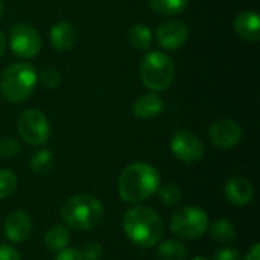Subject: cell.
I'll return each mask as SVG.
<instances>
[{
    "label": "cell",
    "mask_w": 260,
    "mask_h": 260,
    "mask_svg": "<svg viewBox=\"0 0 260 260\" xmlns=\"http://www.w3.org/2000/svg\"><path fill=\"white\" fill-rule=\"evenodd\" d=\"M123 232L126 238L140 248H151L160 244L165 227L157 212L146 206L131 207L123 215Z\"/></svg>",
    "instance_id": "obj_2"
},
{
    "label": "cell",
    "mask_w": 260,
    "mask_h": 260,
    "mask_svg": "<svg viewBox=\"0 0 260 260\" xmlns=\"http://www.w3.org/2000/svg\"><path fill=\"white\" fill-rule=\"evenodd\" d=\"M209 229L207 213L195 206L178 209L171 218V232L184 241L200 239Z\"/></svg>",
    "instance_id": "obj_6"
},
{
    "label": "cell",
    "mask_w": 260,
    "mask_h": 260,
    "mask_svg": "<svg viewBox=\"0 0 260 260\" xmlns=\"http://www.w3.org/2000/svg\"><path fill=\"white\" fill-rule=\"evenodd\" d=\"M187 3L189 0H149V5L154 9V12L161 15L181 14L186 9Z\"/></svg>",
    "instance_id": "obj_21"
},
{
    "label": "cell",
    "mask_w": 260,
    "mask_h": 260,
    "mask_svg": "<svg viewBox=\"0 0 260 260\" xmlns=\"http://www.w3.org/2000/svg\"><path fill=\"white\" fill-rule=\"evenodd\" d=\"M2 14H3V3H2V0H0V18H2Z\"/></svg>",
    "instance_id": "obj_33"
},
{
    "label": "cell",
    "mask_w": 260,
    "mask_h": 260,
    "mask_svg": "<svg viewBox=\"0 0 260 260\" xmlns=\"http://www.w3.org/2000/svg\"><path fill=\"white\" fill-rule=\"evenodd\" d=\"M213 260H241V254L235 248H221L215 253Z\"/></svg>",
    "instance_id": "obj_28"
},
{
    "label": "cell",
    "mask_w": 260,
    "mask_h": 260,
    "mask_svg": "<svg viewBox=\"0 0 260 260\" xmlns=\"http://www.w3.org/2000/svg\"><path fill=\"white\" fill-rule=\"evenodd\" d=\"M61 218L67 227L87 232L101 224L104 218V206L94 195L79 193L62 204Z\"/></svg>",
    "instance_id": "obj_3"
},
{
    "label": "cell",
    "mask_w": 260,
    "mask_h": 260,
    "mask_svg": "<svg viewBox=\"0 0 260 260\" xmlns=\"http://www.w3.org/2000/svg\"><path fill=\"white\" fill-rule=\"evenodd\" d=\"M157 193H158V198L160 201L165 204V206H177L181 203L183 200V192L180 189L178 184L175 183H166V184H160V187L157 189Z\"/></svg>",
    "instance_id": "obj_23"
},
{
    "label": "cell",
    "mask_w": 260,
    "mask_h": 260,
    "mask_svg": "<svg viewBox=\"0 0 260 260\" xmlns=\"http://www.w3.org/2000/svg\"><path fill=\"white\" fill-rule=\"evenodd\" d=\"M128 41L137 50H148L152 44V30L143 23H136L128 30Z\"/></svg>",
    "instance_id": "obj_18"
},
{
    "label": "cell",
    "mask_w": 260,
    "mask_h": 260,
    "mask_svg": "<svg viewBox=\"0 0 260 260\" xmlns=\"http://www.w3.org/2000/svg\"><path fill=\"white\" fill-rule=\"evenodd\" d=\"M9 44L14 55L29 59L34 58L41 49V38L35 27L27 23H18L11 29Z\"/></svg>",
    "instance_id": "obj_8"
},
{
    "label": "cell",
    "mask_w": 260,
    "mask_h": 260,
    "mask_svg": "<svg viewBox=\"0 0 260 260\" xmlns=\"http://www.w3.org/2000/svg\"><path fill=\"white\" fill-rule=\"evenodd\" d=\"M69 242H70V233L69 229L62 224L52 225L44 235V245L50 251H61L69 245Z\"/></svg>",
    "instance_id": "obj_17"
},
{
    "label": "cell",
    "mask_w": 260,
    "mask_h": 260,
    "mask_svg": "<svg viewBox=\"0 0 260 260\" xmlns=\"http://www.w3.org/2000/svg\"><path fill=\"white\" fill-rule=\"evenodd\" d=\"M49 37H50L52 46L56 50H59V52L70 50L75 46V43H76V30L66 20L58 21L56 24H53L52 29H50Z\"/></svg>",
    "instance_id": "obj_15"
},
{
    "label": "cell",
    "mask_w": 260,
    "mask_h": 260,
    "mask_svg": "<svg viewBox=\"0 0 260 260\" xmlns=\"http://www.w3.org/2000/svg\"><path fill=\"white\" fill-rule=\"evenodd\" d=\"M225 197L233 206H247L254 198V187L245 177H233L225 184Z\"/></svg>",
    "instance_id": "obj_13"
},
{
    "label": "cell",
    "mask_w": 260,
    "mask_h": 260,
    "mask_svg": "<svg viewBox=\"0 0 260 260\" xmlns=\"http://www.w3.org/2000/svg\"><path fill=\"white\" fill-rule=\"evenodd\" d=\"M236 34L247 41H257L260 38V18L256 11H244L233 21Z\"/></svg>",
    "instance_id": "obj_14"
},
{
    "label": "cell",
    "mask_w": 260,
    "mask_h": 260,
    "mask_svg": "<svg viewBox=\"0 0 260 260\" xmlns=\"http://www.w3.org/2000/svg\"><path fill=\"white\" fill-rule=\"evenodd\" d=\"M17 189V177L9 169H0V200L8 198Z\"/></svg>",
    "instance_id": "obj_24"
},
{
    "label": "cell",
    "mask_w": 260,
    "mask_h": 260,
    "mask_svg": "<svg viewBox=\"0 0 260 260\" xmlns=\"http://www.w3.org/2000/svg\"><path fill=\"white\" fill-rule=\"evenodd\" d=\"M30 168L38 175H46L53 169V155L49 149H40L32 155Z\"/></svg>",
    "instance_id": "obj_22"
},
{
    "label": "cell",
    "mask_w": 260,
    "mask_h": 260,
    "mask_svg": "<svg viewBox=\"0 0 260 260\" xmlns=\"http://www.w3.org/2000/svg\"><path fill=\"white\" fill-rule=\"evenodd\" d=\"M55 260H84V257H82L81 250L66 247L64 250L58 251V256Z\"/></svg>",
    "instance_id": "obj_29"
},
{
    "label": "cell",
    "mask_w": 260,
    "mask_h": 260,
    "mask_svg": "<svg viewBox=\"0 0 260 260\" xmlns=\"http://www.w3.org/2000/svg\"><path fill=\"white\" fill-rule=\"evenodd\" d=\"M37 81V72L30 64L14 62L8 66L0 76V91L6 101L18 104L32 94Z\"/></svg>",
    "instance_id": "obj_4"
},
{
    "label": "cell",
    "mask_w": 260,
    "mask_h": 260,
    "mask_svg": "<svg viewBox=\"0 0 260 260\" xmlns=\"http://www.w3.org/2000/svg\"><path fill=\"white\" fill-rule=\"evenodd\" d=\"M3 233L8 238V241H11L14 244L24 242L32 233V219H30V216L24 210L12 212L5 221Z\"/></svg>",
    "instance_id": "obj_12"
},
{
    "label": "cell",
    "mask_w": 260,
    "mask_h": 260,
    "mask_svg": "<svg viewBox=\"0 0 260 260\" xmlns=\"http://www.w3.org/2000/svg\"><path fill=\"white\" fill-rule=\"evenodd\" d=\"M157 256L160 260H186L187 248L178 241H165L158 245Z\"/></svg>",
    "instance_id": "obj_20"
},
{
    "label": "cell",
    "mask_w": 260,
    "mask_h": 260,
    "mask_svg": "<svg viewBox=\"0 0 260 260\" xmlns=\"http://www.w3.org/2000/svg\"><path fill=\"white\" fill-rule=\"evenodd\" d=\"M207 230H209L212 239L219 242V244H230L236 238V230H235L233 224L230 221H225V219L215 221L212 225H209Z\"/></svg>",
    "instance_id": "obj_19"
},
{
    "label": "cell",
    "mask_w": 260,
    "mask_h": 260,
    "mask_svg": "<svg viewBox=\"0 0 260 260\" xmlns=\"http://www.w3.org/2000/svg\"><path fill=\"white\" fill-rule=\"evenodd\" d=\"M17 129L21 136V139L32 145L40 146L47 142L50 136V125L46 116L40 110H24L18 120H17Z\"/></svg>",
    "instance_id": "obj_7"
},
{
    "label": "cell",
    "mask_w": 260,
    "mask_h": 260,
    "mask_svg": "<svg viewBox=\"0 0 260 260\" xmlns=\"http://www.w3.org/2000/svg\"><path fill=\"white\" fill-rule=\"evenodd\" d=\"M192 260H210V259H207V257H203V256H200V257H195V259H192Z\"/></svg>",
    "instance_id": "obj_34"
},
{
    "label": "cell",
    "mask_w": 260,
    "mask_h": 260,
    "mask_svg": "<svg viewBox=\"0 0 260 260\" xmlns=\"http://www.w3.org/2000/svg\"><path fill=\"white\" fill-rule=\"evenodd\" d=\"M209 137L215 146L229 149V148L236 146L241 142L242 129L239 123L232 119H219L210 126Z\"/></svg>",
    "instance_id": "obj_11"
},
{
    "label": "cell",
    "mask_w": 260,
    "mask_h": 260,
    "mask_svg": "<svg viewBox=\"0 0 260 260\" xmlns=\"http://www.w3.org/2000/svg\"><path fill=\"white\" fill-rule=\"evenodd\" d=\"M161 184L160 172L149 163L137 161L123 169L119 178V195L125 203L139 204L157 192Z\"/></svg>",
    "instance_id": "obj_1"
},
{
    "label": "cell",
    "mask_w": 260,
    "mask_h": 260,
    "mask_svg": "<svg viewBox=\"0 0 260 260\" xmlns=\"http://www.w3.org/2000/svg\"><path fill=\"white\" fill-rule=\"evenodd\" d=\"M18 152H20V143L15 139L8 137V139H5V140L0 142V157H3V158H12Z\"/></svg>",
    "instance_id": "obj_26"
},
{
    "label": "cell",
    "mask_w": 260,
    "mask_h": 260,
    "mask_svg": "<svg viewBox=\"0 0 260 260\" xmlns=\"http://www.w3.org/2000/svg\"><path fill=\"white\" fill-rule=\"evenodd\" d=\"M5 47H6V40H5L3 32L0 30V58H2V56H3V53H5Z\"/></svg>",
    "instance_id": "obj_32"
},
{
    "label": "cell",
    "mask_w": 260,
    "mask_h": 260,
    "mask_svg": "<svg viewBox=\"0 0 260 260\" xmlns=\"http://www.w3.org/2000/svg\"><path fill=\"white\" fill-rule=\"evenodd\" d=\"M140 79L143 85L152 91L166 90L175 76L174 61L163 52L148 53L140 64Z\"/></svg>",
    "instance_id": "obj_5"
},
{
    "label": "cell",
    "mask_w": 260,
    "mask_h": 260,
    "mask_svg": "<svg viewBox=\"0 0 260 260\" xmlns=\"http://www.w3.org/2000/svg\"><path fill=\"white\" fill-rule=\"evenodd\" d=\"M84 260H99L104 256V247L98 242H88L81 250Z\"/></svg>",
    "instance_id": "obj_27"
},
{
    "label": "cell",
    "mask_w": 260,
    "mask_h": 260,
    "mask_svg": "<svg viewBox=\"0 0 260 260\" xmlns=\"http://www.w3.org/2000/svg\"><path fill=\"white\" fill-rule=\"evenodd\" d=\"M157 41L163 49L177 50L187 43L189 27L180 20H169L158 26L155 32Z\"/></svg>",
    "instance_id": "obj_10"
},
{
    "label": "cell",
    "mask_w": 260,
    "mask_h": 260,
    "mask_svg": "<svg viewBox=\"0 0 260 260\" xmlns=\"http://www.w3.org/2000/svg\"><path fill=\"white\" fill-rule=\"evenodd\" d=\"M40 84L43 88H47V90H53L56 88L59 84H61V73L58 69H53V67H47L41 72V76H40Z\"/></svg>",
    "instance_id": "obj_25"
},
{
    "label": "cell",
    "mask_w": 260,
    "mask_h": 260,
    "mask_svg": "<svg viewBox=\"0 0 260 260\" xmlns=\"http://www.w3.org/2000/svg\"><path fill=\"white\" fill-rule=\"evenodd\" d=\"M171 151L184 163H197L204 157V145L201 139L189 129H180L172 136Z\"/></svg>",
    "instance_id": "obj_9"
},
{
    "label": "cell",
    "mask_w": 260,
    "mask_h": 260,
    "mask_svg": "<svg viewBox=\"0 0 260 260\" xmlns=\"http://www.w3.org/2000/svg\"><path fill=\"white\" fill-rule=\"evenodd\" d=\"M0 260H21L20 253L11 245H0Z\"/></svg>",
    "instance_id": "obj_30"
},
{
    "label": "cell",
    "mask_w": 260,
    "mask_h": 260,
    "mask_svg": "<svg viewBox=\"0 0 260 260\" xmlns=\"http://www.w3.org/2000/svg\"><path fill=\"white\" fill-rule=\"evenodd\" d=\"M244 260H260V244H254Z\"/></svg>",
    "instance_id": "obj_31"
},
{
    "label": "cell",
    "mask_w": 260,
    "mask_h": 260,
    "mask_svg": "<svg viewBox=\"0 0 260 260\" xmlns=\"http://www.w3.org/2000/svg\"><path fill=\"white\" fill-rule=\"evenodd\" d=\"M163 101L155 93H146L139 96L133 104V114L137 119H151L163 111Z\"/></svg>",
    "instance_id": "obj_16"
}]
</instances>
